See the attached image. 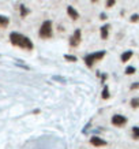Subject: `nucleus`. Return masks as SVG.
<instances>
[{"label":"nucleus","instance_id":"1","mask_svg":"<svg viewBox=\"0 0 139 149\" xmlns=\"http://www.w3.org/2000/svg\"><path fill=\"white\" fill-rule=\"evenodd\" d=\"M10 41H11V44H12V45L19 47V48L26 49V51H32L33 48H34L32 40H30L29 37L23 36V34L17 33V32H12L11 34H10Z\"/></svg>","mask_w":139,"mask_h":149},{"label":"nucleus","instance_id":"2","mask_svg":"<svg viewBox=\"0 0 139 149\" xmlns=\"http://www.w3.org/2000/svg\"><path fill=\"white\" fill-rule=\"evenodd\" d=\"M106 55L105 51H97V52H93V54H89L85 56V63L87 67H93L94 63L100 62L101 59H104V56Z\"/></svg>","mask_w":139,"mask_h":149},{"label":"nucleus","instance_id":"3","mask_svg":"<svg viewBox=\"0 0 139 149\" xmlns=\"http://www.w3.org/2000/svg\"><path fill=\"white\" fill-rule=\"evenodd\" d=\"M41 38H44V40H48L50 37L53 36V29H52V22L50 21H45L40 27V32H38Z\"/></svg>","mask_w":139,"mask_h":149},{"label":"nucleus","instance_id":"4","mask_svg":"<svg viewBox=\"0 0 139 149\" xmlns=\"http://www.w3.org/2000/svg\"><path fill=\"white\" fill-rule=\"evenodd\" d=\"M81 40H82V32H81V29H76L75 32L71 34V37H70V45L78 47L81 44Z\"/></svg>","mask_w":139,"mask_h":149},{"label":"nucleus","instance_id":"5","mask_svg":"<svg viewBox=\"0 0 139 149\" xmlns=\"http://www.w3.org/2000/svg\"><path fill=\"white\" fill-rule=\"evenodd\" d=\"M112 125L116 127H123L127 123V118L123 116V115H113L112 116Z\"/></svg>","mask_w":139,"mask_h":149},{"label":"nucleus","instance_id":"6","mask_svg":"<svg viewBox=\"0 0 139 149\" xmlns=\"http://www.w3.org/2000/svg\"><path fill=\"white\" fill-rule=\"evenodd\" d=\"M90 144L93 145V146H105L106 141L102 140L101 137H91L90 138Z\"/></svg>","mask_w":139,"mask_h":149},{"label":"nucleus","instance_id":"7","mask_svg":"<svg viewBox=\"0 0 139 149\" xmlns=\"http://www.w3.org/2000/svg\"><path fill=\"white\" fill-rule=\"evenodd\" d=\"M67 14H68V17L71 19H74V21H78V19H79V13H78L72 6H68L67 7Z\"/></svg>","mask_w":139,"mask_h":149},{"label":"nucleus","instance_id":"8","mask_svg":"<svg viewBox=\"0 0 139 149\" xmlns=\"http://www.w3.org/2000/svg\"><path fill=\"white\" fill-rule=\"evenodd\" d=\"M109 29H111V25L106 23V25H102L101 26V38L102 40H108V37H109Z\"/></svg>","mask_w":139,"mask_h":149},{"label":"nucleus","instance_id":"9","mask_svg":"<svg viewBox=\"0 0 139 149\" xmlns=\"http://www.w3.org/2000/svg\"><path fill=\"white\" fill-rule=\"evenodd\" d=\"M132 55H134V52H132V51H126V52H123V54H121V56H120L121 62H123V63L128 62V60L132 58Z\"/></svg>","mask_w":139,"mask_h":149},{"label":"nucleus","instance_id":"10","mask_svg":"<svg viewBox=\"0 0 139 149\" xmlns=\"http://www.w3.org/2000/svg\"><path fill=\"white\" fill-rule=\"evenodd\" d=\"M10 23V19L4 15H0V27H7Z\"/></svg>","mask_w":139,"mask_h":149},{"label":"nucleus","instance_id":"11","mask_svg":"<svg viewBox=\"0 0 139 149\" xmlns=\"http://www.w3.org/2000/svg\"><path fill=\"white\" fill-rule=\"evenodd\" d=\"M132 138L134 140H139V126L132 127Z\"/></svg>","mask_w":139,"mask_h":149},{"label":"nucleus","instance_id":"12","mask_svg":"<svg viewBox=\"0 0 139 149\" xmlns=\"http://www.w3.org/2000/svg\"><path fill=\"white\" fill-rule=\"evenodd\" d=\"M19 10H21V17H22V18H25V17L27 15V14L30 13V11H29V10H27L23 4H22V6H19Z\"/></svg>","mask_w":139,"mask_h":149},{"label":"nucleus","instance_id":"13","mask_svg":"<svg viewBox=\"0 0 139 149\" xmlns=\"http://www.w3.org/2000/svg\"><path fill=\"white\" fill-rule=\"evenodd\" d=\"M130 104L132 108H139V97H134V99L131 100Z\"/></svg>","mask_w":139,"mask_h":149},{"label":"nucleus","instance_id":"14","mask_svg":"<svg viewBox=\"0 0 139 149\" xmlns=\"http://www.w3.org/2000/svg\"><path fill=\"white\" fill-rule=\"evenodd\" d=\"M109 89H108V86H104V91H102V99L104 100H106L109 99Z\"/></svg>","mask_w":139,"mask_h":149},{"label":"nucleus","instance_id":"15","mask_svg":"<svg viewBox=\"0 0 139 149\" xmlns=\"http://www.w3.org/2000/svg\"><path fill=\"white\" fill-rule=\"evenodd\" d=\"M116 1H117V0H106V1H105V6H106V8H112L113 6L116 4Z\"/></svg>","mask_w":139,"mask_h":149},{"label":"nucleus","instance_id":"16","mask_svg":"<svg viewBox=\"0 0 139 149\" xmlns=\"http://www.w3.org/2000/svg\"><path fill=\"white\" fill-rule=\"evenodd\" d=\"M64 59L68 62H76V56H74V55H64Z\"/></svg>","mask_w":139,"mask_h":149},{"label":"nucleus","instance_id":"17","mask_svg":"<svg viewBox=\"0 0 139 149\" xmlns=\"http://www.w3.org/2000/svg\"><path fill=\"white\" fill-rule=\"evenodd\" d=\"M130 21L132 23L139 22V14H132V15H131V18H130Z\"/></svg>","mask_w":139,"mask_h":149},{"label":"nucleus","instance_id":"18","mask_svg":"<svg viewBox=\"0 0 139 149\" xmlns=\"http://www.w3.org/2000/svg\"><path fill=\"white\" fill-rule=\"evenodd\" d=\"M134 72H135V67H132V66H128L126 68V74H128V75H132Z\"/></svg>","mask_w":139,"mask_h":149},{"label":"nucleus","instance_id":"19","mask_svg":"<svg viewBox=\"0 0 139 149\" xmlns=\"http://www.w3.org/2000/svg\"><path fill=\"white\" fill-rule=\"evenodd\" d=\"M138 88H139V82H134V84L131 85V89H132V91H135V89H138Z\"/></svg>","mask_w":139,"mask_h":149},{"label":"nucleus","instance_id":"20","mask_svg":"<svg viewBox=\"0 0 139 149\" xmlns=\"http://www.w3.org/2000/svg\"><path fill=\"white\" fill-rule=\"evenodd\" d=\"M100 19L105 21V19H106V14H105V13H101V14H100Z\"/></svg>","mask_w":139,"mask_h":149},{"label":"nucleus","instance_id":"21","mask_svg":"<svg viewBox=\"0 0 139 149\" xmlns=\"http://www.w3.org/2000/svg\"><path fill=\"white\" fill-rule=\"evenodd\" d=\"M91 1H93V3H95V1H98V0H91Z\"/></svg>","mask_w":139,"mask_h":149}]
</instances>
